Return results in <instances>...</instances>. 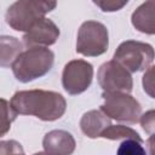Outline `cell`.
<instances>
[{
	"label": "cell",
	"instance_id": "6da1fadb",
	"mask_svg": "<svg viewBox=\"0 0 155 155\" xmlns=\"http://www.w3.org/2000/svg\"><path fill=\"white\" fill-rule=\"evenodd\" d=\"M10 103L17 114L31 115L42 121L58 120L67 109L65 98L61 93L46 90L18 91Z\"/></svg>",
	"mask_w": 155,
	"mask_h": 155
},
{
	"label": "cell",
	"instance_id": "7a4b0ae2",
	"mask_svg": "<svg viewBox=\"0 0 155 155\" xmlns=\"http://www.w3.org/2000/svg\"><path fill=\"white\" fill-rule=\"evenodd\" d=\"M54 53L46 46H33L22 51L11 65L15 78L23 84L46 75L53 67Z\"/></svg>",
	"mask_w": 155,
	"mask_h": 155
},
{
	"label": "cell",
	"instance_id": "3957f363",
	"mask_svg": "<svg viewBox=\"0 0 155 155\" xmlns=\"http://www.w3.org/2000/svg\"><path fill=\"white\" fill-rule=\"evenodd\" d=\"M57 0H17L6 11V23L17 31H28L30 27L53 11Z\"/></svg>",
	"mask_w": 155,
	"mask_h": 155
},
{
	"label": "cell",
	"instance_id": "277c9868",
	"mask_svg": "<svg viewBox=\"0 0 155 155\" xmlns=\"http://www.w3.org/2000/svg\"><path fill=\"white\" fill-rule=\"evenodd\" d=\"M104 103L101 110L110 119L125 124H137L142 115L139 102L130 93L125 92H104L102 93Z\"/></svg>",
	"mask_w": 155,
	"mask_h": 155
},
{
	"label": "cell",
	"instance_id": "5b68a950",
	"mask_svg": "<svg viewBox=\"0 0 155 155\" xmlns=\"http://www.w3.org/2000/svg\"><path fill=\"white\" fill-rule=\"evenodd\" d=\"M114 61L120 63L130 73L147 70L154 62V48L147 42L126 40L115 50Z\"/></svg>",
	"mask_w": 155,
	"mask_h": 155
},
{
	"label": "cell",
	"instance_id": "8992f818",
	"mask_svg": "<svg viewBox=\"0 0 155 155\" xmlns=\"http://www.w3.org/2000/svg\"><path fill=\"white\" fill-rule=\"evenodd\" d=\"M109 33L107 27L97 21L84 22L78 31L76 52L85 57H97L108 51Z\"/></svg>",
	"mask_w": 155,
	"mask_h": 155
},
{
	"label": "cell",
	"instance_id": "52a82bcc",
	"mask_svg": "<svg viewBox=\"0 0 155 155\" xmlns=\"http://www.w3.org/2000/svg\"><path fill=\"white\" fill-rule=\"evenodd\" d=\"M93 79V65L85 59H73L68 62L62 73V85L70 96L85 92Z\"/></svg>",
	"mask_w": 155,
	"mask_h": 155
},
{
	"label": "cell",
	"instance_id": "ba28073f",
	"mask_svg": "<svg viewBox=\"0 0 155 155\" xmlns=\"http://www.w3.org/2000/svg\"><path fill=\"white\" fill-rule=\"evenodd\" d=\"M97 79L104 92L130 93L133 88L131 73L114 59L108 61L99 67Z\"/></svg>",
	"mask_w": 155,
	"mask_h": 155
},
{
	"label": "cell",
	"instance_id": "9c48e42d",
	"mask_svg": "<svg viewBox=\"0 0 155 155\" xmlns=\"http://www.w3.org/2000/svg\"><path fill=\"white\" fill-rule=\"evenodd\" d=\"M59 28L57 24L44 17L35 22L28 31L23 35V44L27 47H33V46H51L53 45L57 39L59 38Z\"/></svg>",
	"mask_w": 155,
	"mask_h": 155
},
{
	"label": "cell",
	"instance_id": "30bf717a",
	"mask_svg": "<svg viewBox=\"0 0 155 155\" xmlns=\"http://www.w3.org/2000/svg\"><path fill=\"white\" fill-rule=\"evenodd\" d=\"M76 142L71 133L64 130H53L45 134L42 139L44 151L52 155H69L73 154Z\"/></svg>",
	"mask_w": 155,
	"mask_h": 155
},
{
	"label": "cell",
	"instance_id": "8fae6325",
	"mask_svg": "<svg viewBox=\"0 0 155 155\" xmlns=\"http://www.w3.org/2000/svg\"><path fill=\"white\" fill-rule=\"evenodd\" d=\"M111 124V119L108 117L102 110H90L85 113L80 120V128L82 133L88 138H98L101 133Z\"/></svg>",
	"mask_w": 155,
	"mask_h": 155
},
{
	"label": "cell",
	"instance_id": "7c38bea8",
	"mask_svg": "<svg viewBox=\"0 0 155 155\" xmlns=\"http://www.w3.org/2000/svg\"><path fill=\"white\" fill-rule=\"evenodd\" d=\"M154 10H155V0H145V2H143L133 11L131 16L132 25L140 33L153 35L155 33Z\"/></svg>",
	"mask_w": 155,
	"mask_h": 155
},
{
	"label": "cell",
	"instance_id": "4fadbf2b",
	"mask_svg": "<svg viewBox=\"0 0 155 155\" xmlns=\"http://www.w3.org/2000/svg\"><path fill=\"white\" fill-rule=\"evenodd\" d=\"M22 51V44L17 38L0 35V67L10 68Z\"/></svg>",
	"mask_w": 155,
	"mask_h": 155
},
{
	"label": "cell",
	"instance_id": "5bb4252c",
	"mask_svg": "<svg viewBox=\"0 0 155 155\" xmlns=\"http://www.w3.org/2000/svg\"><path fill=\"white\" fill-rule=\"evenodd\" d=\"M102 138L105 139H110V140H120V139H127V138H132V139H137L143 142V139L140 138L139 133L125 125H109L102 133H101Z\"/></svg>",
	"mask_w": 155,
	"mask_h": 155
},
{
	"label": "cell",
	"instance_id": "9a60e30c",
	"mask_svg": "<svg viewBox=\"0 0 155 155\" xmlns=\"http://www.w3.org/2000/svg\"><path fill=\"white\" fill-rule=\"evenodd\" d=\"M17 115L18 114L13 110L11 103L4 98H0V138L10 131Z\"/></svg>",
	"mask_w": 155,
	"mask_h": 155
},
{
	"label": "cell",
	"instance_id": "2e32d148",
	"mask_svg": "<svg viewBox=\"0 0 155 155\" xmlns=\"http://www.w3.org/2000/svg\"><path fill=\"white\" fill-rule=\"evenodd\" d=\"M117 154H125V155H143L145 154V149L143 148V142L127 138L122 139V143L120 144L117 149Z\"/></svg>",
	"mask_w": 155,
	"mask_h": 155
},
{
	"label": "cell",
	"instance_id": "e0dca14e",
	"mask_svg": "<svg viewBox=\"0 0 155 155\" xmlns=\"http://www.w3.org/2000/svg\"><path fill=\"white\" fill-rule=\"evenodd\" d=\"M92 1L103 12H116L124 8L128 2V0H92Z\"/></svg>",
	"mask_w": 155,
	"mask_h": 155
},
{
	"label": "cell",
	"instance_id": "ac0fdd59",
	"mask_svg": "<svg viewBox=\"0 0 155 155\" xmlns=\"http://www.w3.org/2000/svg\"><path fill=\"white\" fill-rule=\"evenodd\" d=\"M154 119H155L154 110H149L145 114H143V115L139 116V122H140L143 130L147 133H149L150 136H154V128H155V121H154Z\"/></svg>",
	"mask_w": 155,
	"mask_h": 155
},
{
	"label": "cell",
	"instance_id": "d6986e66",
	"mask_svg": "<svg viewBox=\"0 0 155 155\" xmlns=\"http://www.w3.org/2000/svg\"><path fill=\"white\" fill-rule=\"evenodd\" d=\"M23 154L24 150L22 145L16 140H1L0 142V154Z\"/></svg>",
	"mask_w": 155,
	"mask_h": 155
},
{
	"label": "cell",
	"instance_id": "ffe728a7",
	"mask_svg": "<svg viewBox=\"0 0 155 155\" xmlns=\"http://www.w3.org/2000/svg\"><path fill=\"white\" fill-rule=\"evenodd\" d=\"M153 68L154 67H149L145 70L144 75H143V88L151 98H154V92H153V88H154L153 87L154 86V84H153Z\"/></svg>",
	"mask_w": 155,
	"mask_h": 155
}]
</instances>
